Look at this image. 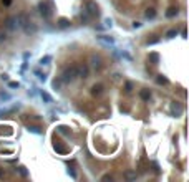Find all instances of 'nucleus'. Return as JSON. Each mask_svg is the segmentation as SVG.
<instances>
[{"label": "nucleus", "mask_w": 189, "mask_h": 182, "mask_svg": "<svg viewBox=\"0 0 189 182\" xmlns=\"http://www.w3.org/2000/svg\"><path fill=\"white\" fill-rule=\"evenodd\" d=\"M5 28L10 30V32H13V30L19 28V23H17V18L15 17H10V18L5 20Z\"/></svg>", "instance_id": "4"}, {"label": "nucleus", "mask_w": 189, "mask_h": 182, "mask_svg": "<svg viewBox=\"0 0 189 182\" xmlns=\"http://www.w3.org/2000/svg\"><path fill=\"white\" fill-rule=\"evenodd\" d=\"M53 58L50 57V55H45V57L40 60V65H50V61H52Z\"/></svg>", "instance_id": "17"}, {"label": "nucleus", "mask_w": 189, "mask_h": 182, "mask_svg": "<svg viewBox=\"0 0 189 182\" xmlns=\"http://www.w3.org/2000/svg\"><path fill=\"white\" fill-rule=\"evenodd\" d=\"M139 96H141L143 99H149V98H151V93H149L148 89H141V91H139Z\"/></svg>", "instance_id": "18"}, {"label": "nucleus", "mask_w": 189, "mask_h": 182, "mask_svg": "<svg viewBox=\"0 0 189 182\" xmlns=\"http://www.w3.org/2000/svg\"><path fill=\"white\" fill-rule=\"evenodd\" d=\"M3 3H5V5H10V3H12V0H3Z\"/></svg>", "instance_id": "35"}, {"label": "nucleus", "mask_w": 189, "mask_h": 182, "mask_svg": "<svg viewBox=\"0 0 189 182\" xmlns=\"http://www.w3.org/2000/svg\"><path fill=\"white\" fill-rule=\"evenodd\" d=\"M156 81H158L159 85H169V81H168L166 78L163 76V75H159V76H158V80H156Z\"/></svg>", "instance_id": "20"}, {"label": "nucleus", "mask_w": 189, "mask_h": 182, "mask_svg": "<svg viewBox=\"0 0 189 182\" xmlns=\"http://www.w3.org/2000/svg\"><path fill=\"white\" fill-rule=\"evenodd\" d=\"M9 88H17V89H19L20 83H17V81H9Z\"/></svg>", "instance_id": "24"}, {"label": "nucleus", "mask_w": 189, "mask_h": 182, "mask_svg": "<svg viewBox=\"0 0 189 182\" xmlns=\"http://www.w3.org/2000/svg\"><path fill=\"white\" fill-rule=\"evenodd\" d=\"M58 27H60V28H68V27H70V20L60 18V22H58Z\"/></svg>", "instance_id": "13"}, {"label": "nucleus", "mask_w": 189, "mask_h": 182, "mask_svg": "<svg viewBox=\"0 0 189 182\" xmlns=\"http://www.w3.org/2000/svg\"><path fill=\"white\" fill-rule=\"evenodd\" d=\"M40 96H42V99L47 103V104H50V103H53V99H52V96L48 95L47 91H40Z\"/></svg>", "instance_id": "11"}, {"label": "nucleus", "mask_w": 189, "mask_h": 182, "mask_svg": "<svg viewBox=\"0 0 189 182\" xmlns=\"http://www.w3.org/2000/svg\"><path fill=\"white\" fill-rule=\"evenodd\" d=\"M171 113L174 116H181L182 114V106H181L179 103H172V104H171Z\"/></svg>", "instance_id": "9"}, {"label": "nucleus", "mask_w": 189, "mask_h": 182, "mask_svg": "<svg viewBox=\"0 0 189 182\" xmlns=\"http://www.w3.org/2000/svg\"><path fill=\"white\" fill-rule=\"evenodd\" d=\"M123 57H124V58H126V60H130V61H131V60H133V58H131V57H130V55H128V53H123Z\"/></svg>", "instance_id": "34"}, {"label": "nucleus", "mask_w": 189, "mask_h": 182, "mask_svg": "<svg viewBox=\"0 0 189 182\" xmlns=\"http://www.w3.org/2000/svg\"><path fill=\"white\" fill-rule=\"evenodd\" d=\"M60 85H61V80H60V81H57V80H55V81H53V88H60Z\"/></svg>", "instance_id": "29"}, {"label": "nucleus", "mask_w": 189, "mask_h": 182, "mask_svg": "<svg viewBox=\"0 0 189 182\" xmlns=\"http://www.w3.org/2000/svg\"><path fill=\"white\" fill-rule=\"evenodd\" d=\"M27 129H28L30 133H33V134H42V129H40L38 126H28Z\"/></svg>", "instance_id": "15"}, {"label": "nucleus", "mask_w": 189, "mask_h": 182, "mask_svg": "<svg viewBox=\"0 0 189 182\" xmlns=\"http://www.w3.org/2000/svg\"><path fill=\"white\" fill-rule=\"evenodd\" d=\"M58 131H60V133H61V134H68V133H70V131H68V127H66V126H60V127H58Z\"/></svg>", "instance_id": "23"}, {"label": "nucleus", "mask_w": 189, "mask_h": 182, "mask_svg": "<svg viewBox=\"0 0 189 182\" xmlns=\"http://www.w3.org/2000/svg\"><path fill=\"white\" fill-rule=\"evenodd\" d=\"M103 91H104V86H103V85H100V83L91 86V95H93V96H100Z\"/></svg>", "instance_id": "10"}, {"label": "nucleus", "mask_w": 189, "mask_h": 182, "mask_svg": "<svg viewBox=\"0 0 189 182\" xmlns=\"http://www.w3.org/2000/svg\"><path fill=\"white\" fill-rule=\"evenodd\" d=\"M144 15H146V18H154V17H156V10L154 9H148Z\"/></svg>", "instance_id": "16"}, {"label": "nucleus", "mask_w": 189, "mask_h": 182, "mask_svg": "<svg viewBox=\"0 0 189 182\" xmlns=\"http://www.w3.org/2000/svg\"><path fill=\"white\" fill-rule=\"evenodd\" d=\"M7 40V33L5 32H0V41H5Z\"/></svg>", "instance_id": "26"}, {"label": "nucleus", "mask_w": 189, "mask_h": 182, "mask_svg": "<svg viewBox=\"0 0 189 182\" xmlns=\"http://www.w3.org/2000/svg\"><path fill=\"white\" fill-rule=\"evenodd\" d=\"M149 58H151L153 61H154V65L159 61V55H158V53H151V55H149Z\"/></svg>", "instance_id": "22"}, {"label": "nucleus", "mask_w": 189, "mask_h": 182, "mask_svg": "<svg viewBox=\"0 0 189 182\" xmlns=\"http://www.w3.org/2000/svg\"><path fill=\"white\" fill-rule=\"evenodd\" d=\"M101 181H113V177H111L110 174H104L103 177H101Z\"/></svg>", "instance_id": "25"}, {"label": "nucleus", "mask_w": 189, "mask_h": 182, "mask_svg": "<svg viewBox=\"0 0 189 182\" xmlns=\"http://www.w3.org/2000/svg\"><path fill=\"white\" fill-rule=\"evenodd\" d=\"M15 18H17L19 27L23 28V32H25L27 35H35V33H37V25H35L33 22H30L28 17H27L25 13H20L19 17H15Z\"/></svg>", "instance_id": "1"}, {"label": "nucleus", "mask_w": 189, "mask_h": 182, "mask_svg": "<svg viewBox=\"0 0 189 182\" xmlns=\"http://www.w3.org/2000/svg\"><path fill=\"white\" fill-rule=\"evenodd\" d=\"M90 17H91V15H90L86 10H83V12H81V15H80V18H81V22H83V23H86V22L90 20Z\"/></svg>", "instance_id": "14"}, {"label": "nucleus", "mask_w": 189, "mask_h": 182, "mask_svg": "<svg viewBox=\"0 0 189 182\" xmlns=\"http://www.w3.org/2000/svg\"><path fill=\"white\" fill-rule=\"evenodd\" d=\"M19 172L22 174V175H27V171H25V167H19Z\"/></svg>", "instance_id": "30"}, {"label": "nucleus", "mask_w": 189, "mask_h": 182, "mask_svg": "<svg viewBox=\"0 0 189 182\" xmlns=\"http://www.w3.org/2000/svg\"><path fill=\"white\" fill-rule=\"evenodd\" d=\"M126 177H128V179H134V177H136V174H126Z\"/></svg>", "instance_id": "33"}, {"label": "nucleus", "mask_w": 189, "mask_h": 182, "mask_svg": "<svg viewBox=\"0 0 189 182\" xmlns=\"http://www.w3.org/2000/svg\"><path fill=\"white\" fill-rule=\"evenodd\" d=\"M85 10L88 12V13H90V15H91V17L100 13V10H98V5H96L94 2H88V3H86V9H85Z\"/></svg>", "instance_id": "7"}, {"label": "nucleus", "mask_w": 189, "mask_h": 182, "mask_svg": "<svg viewBox=\"0 0 189 182\" xmlns=\"http://www.w3.org/2000/svg\"><path fill=\"white\" fill-rule=\"evenodd\" d=\"M38 9H40V13H42L45 18H50V15H52V10H50V5H48L47 2L40 3V5H38Z\"/></svg>", "instance_id": "6"}, {"label": "nucleus", "mask_w": 189, "mask_h": 182, "mask_svg": "<svg viewBox=\"0 0 189 182\" xmlns=\"http://www.w3.org/2000/svg\"><path fill=\"white\" fill-rule=\"evenodd\" d=\"M33 73H35V75H37V78H38V80H40V81H45V80H47V76H45V75H43V73H42V71H38V70H35V71H33Z\"/></svg>", "instance_id": "21"}, {"label": "nucleus", "mask_w": 189, "mask_h": 182, "mask_svg": "<svg viewBox=\"0 0 189 182\" xmlns=\"http://www.w3.org/2000/svg\"><path fill=\"white\" fill-rule=\"evenodd\" d=\"M96 40H98L100 43H103V45H108V47H113V45H114L113 37H108V35H98Z\"/></svg>", "instance_id": "5"}, {"label": "nucleus", "mask_w": 189, "mask_h": 182, "mask_svg": "<svg viewBox=\"0 0 189 182\" xmlns=\"http://www.w3.org/2000/svg\"><path fill=\"white\" fill-rule=\"evenodd\" d=\"M104 25H106V27H111V25H113V20H111V18H106V20H104Z\"/></svg>", "instance_id": "28"}, {"label": "nucleus", "mask_w": 189, "mask_h": 182, "mask_svg": "<svg viewBox=\"0 0 189 182\" xmlns=\"http://www.w3.org/2000/svg\"><path fill=\"white\" fill-rule=\"evenodd\" d=\"M90 65L93 70H101L103 68V58L100 55H91L90 57Z\"/></svg>", "instance_id": "3"}, {"label": "nucleus", "mask_w": 189, "mask_h": 182, "mask_svg": "<svg viewBox=\"0 0 189 182\" xmlns=\"http://www.w3.org/2000/svg\"><path fill=\"white\" fill-rule=\"evenodd\" d=\"M76 78H78V75H76V66H68L61 71L60 80H61V83H71V81H75Z\"/></svg>", "instance_id": "2"}, {"label": "nucleus", "mask_w": 189, "mask_h": 182, "mask_svg": "<svg viewBox=\"0 0 189 182\" xmlns=\"http://www.w3.org/2000/svg\"><path fill=\"white\" fill-rule=\"evenodd\" d=\"M0 98H2V99H10V95H7V93H2V95H0Z\"/></svg>", "instance_id": "31"}, {"label": "nucleus", "mask_w": 189, "mask_h": 182, "mask_svg": "<svg viewBox=\"0 0 189 182\" xmlns=\"http://www.w3.org/2000/svg\"><path fill=\"white\" fill-rule=\"evenodd\" d=\"M178 32H179L178 28H172V30H169V32H168V35H166V37H168V38H174V37L178 35Z\"/></svg>", "instance_id": "19"}, {"label": "nucleus", "mask_w": 189, "mask_h": 182, "mask_svg": "<svg viewBox=\"0 0 189 182\" xmlns=\"http://www.w3.org/2000/svg\"><path fill=\"white\" fill-rule=\"evenodd\" d=\"M131 89H133V83H131V81H128V83H126V91L130 93Z\"/></svg>", "instance_id": "27"}, {"label": "nucleus", "mask_w": 189, "mask_h": 182, "mask_svg": "<svg viewBox=\"0 0 189 182\" xmlns=\"http://www.w3.org/2000/svg\"><path fill=\"white\" fill-rule=\"evenodd\" d=\"M178 13H179V9H178V7H169V9H168V12H166V17H174V15H178Z\"/></svg>", "instance_id": "12"}, {"label": "nucleus", "mask_w": 189, "mask_h": 182, "mask_svg": "<svg viewBox=\"0 0 189 182\" xmlns=\"http://www.w3.org/2000/svg\"><path fill=\"white\" fill-rule=\"evenodd\" d=\"M76 75H78L80 78H88V66H86V65L76 66Z\"/></svg>", "instance_id": "8"}, {"label": "nucleus", "mask_w": 189, "mask_h": 182, "mask_svg": "<svg viewBox=\"0 0 189 182\" xmlns=\"http://www.w3.org/2000/svg\"><path fill=\"white\" fill-rule=\"evenodd\" d=\"M139 27H141V22H134L133 23V28H139Z\"/></svg>", "instance_id": "32"}]
</instances>
